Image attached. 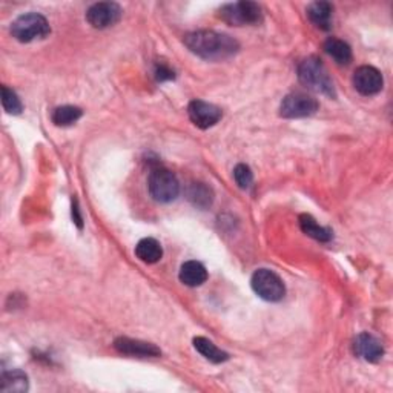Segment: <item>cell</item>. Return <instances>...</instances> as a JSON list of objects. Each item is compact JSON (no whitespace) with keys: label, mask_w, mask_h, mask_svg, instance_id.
I'll return each mask as SVG.
<instances>
[{"label":"cell","mask_w":393,"mask_h":393,"mask_svg":"<svg viewBox=\"0 0 393 393\" xmlns=\"http://www.w3.org/2000/svg\"><path fill=\"white\" fill-rule=\"evenodd\" d=\"M318 111V102L305 93H292L286 95L280 106V115L284 119L310 117Z\"/></svg>","instance_id":"cell-7"},{"label":"cell","mask_w":393,"mask_h":393,"mask_svg":"<svg viewBox=\"0 0 393 393\" xmlns=\"http://www.w3.org/2000/svg\"><path fill=\"white\" fill-rule=\"evenodd\" d=\"M251 284L254 292L264 301H271V303L281 301L286 295L283 280L269 269H258L252 275Z\"/></svg>","instance_id":"cell-5"},{"label":"cell","mask_w":393,"mask_h":393,"mask_svg":"<svg viewBox=\"0 0 393 393\" xmlns=\"http://www.w3.org/2000/svg\"><path fill=\"white\" fill-rule=\"evenodd\" d=\"M83 115V111L77 108V106H59L54 111H52L51 119L54 122L57 127H71L74 124L80 117Z\"/></svg>","instance_id":"cell-20"},{"label":"cell","mask_w":393,"mask_h":393,"mask_svg":"<svg viewBox=\"0 0 393 393\" xmlns=\"http://www.w3.org/2000/svg\"><path fill=\"white\" fill-rule=\"evenodd\" d=\"M2 105H4V110L8 114H13V115L20 114L23 110L20 98L17 97V94L13 91V89H10L8 86H2Z\"/></svg>","instance_id":"cell-22"},{"label":"cell","mask_w":393,"mask_h":393,"mask_svg":"<svg viewBox=\"0 0 393 393\" xmlns=\"http://www.w3.org/2000/svg\"><path fill=\"white\" fill-rule=\"evenodd\" d=\"M120 5L114 2H100L89 8L86 13L88 23L97 30H105L115 25L122 17Z\"/></svg>","instance_id":"cell-8"},{"label":"cell","mask_w":393,"mask_h":393,"mask_svg":"<svg viewBox=\"0 0 393 393\" xmlns=\"http://www.w3.org/2000/svg\"><path fill=\"white\" fill-rule=\"evenodd\" d=\"M324 51L326 54L332 57L336 64L347 65L352 60V49L346 42L330 37L324 42Z\"/></svg>","instance_id":"cell-18"},{"label":"cell","mask_w":393,"mask_h":393,"mask_svg":"<svg viewBox=\"0 0 393 393\" xmlns=\"http://www.w3.org/2000/svg\"><path fill=\"white\" fill-rule=\"evenodd\" d=\"M300 82L307 89L327 97H335V88L332 78L329 77L326 66L318 57L312 56L305 59L298 66Z\"/></svg>","instance_id":"cell-2"},{"label":"cell","mask_w":393,"mask_h":393,"mask_svg":"<svg viewBox=\"0 0 393 393\" xmlns=\"http://www.w3.org/2000/svg\"><path fill=\"white\" fill-rule=\"evenodd\" d=\"M220 17L229 25L243 26L260 23L263 20V13L260 5L254 2H237L223 6Z\"/></svg>","instance_id":"cell-6"},{"label":"cell","mask_w":393,"mask_h":393,"mask_svg":"<svg viewBox=\"0 0 393 393\" xmlns=\"http://www.w3.org/2000/svg\"><path fill=\"white\" fill-rule=\"evenodd\" d=\"M187 114H189V119L195 127L201 129L213 127L223 117V112L218 106L203 100H192L189 106H187Z\"/></svg>","instance_id":"cell-9"},{"label":"cell","mask_w":393,"mask_h":393,"mask_svg":"<svg viewBox=\"0 0 393 393\" xmlns=\"http://www.w3.org/2000/svg\"><path fill=\"white\" fill-rule=\"evenodd\" d=\"M187 199H189L195 206L208 208L212 204L213 194L209 187L204 186L203 183H194L191 184L189 191H187Z\"/></svg>","instance_id":"cell-21"},{"label":"cell","mask_w":393,"mask_h":393,"mask_svg":"<svg viewBox=\"0 0 393 393\" xmlns=\"http://www.w3.org/2000/svg\"><path fill=\"white\" fill-rule=\"evenodd\" d=\"M355 353L369 363H378L384 355V347L378 338L370 334H360L353 343Z\"/></svg>","instance_id":"cell-11"},{"label":"cell","mask_w":393,"mask_h":393,"mask_svg":"<svg viewBox=\"0 0 393 393\" xmlns=\"http://www.w3.org/2000/svg\"><path fill=\"white\" fill-rule=\"evenodd\" d=\"M208 280V271L199 262H186L180 269V281L189 288H196Z\"/></svg>","instance_id":"cell-14"},{"label":"cell","mask_w":393,"mask_h":393,"mask_svg":"<svg viewBox=\"0 0 393 393\" xmlns=\"http://www.w3.org/2000/svg\"><path fill=\"white\" fill-rule=\"evenodd\" d=\"M384 85V80L380 71L373 66H360L353 74V86L363 95L378 94Z\"/></svg>","instance_id":"cell-10"},{"label":"cell","mask_w":393,"mask_h":393,"mask_svg":"<svg viewBox=\"0 0 393 393\" xmlns=\"http://www.w3.org/2000/svg\"><path fill=\"white\" fill-rule=\"evenodd\" d=\"M175 76H174V71L166 66V65H157L156 68V78L158 80V82H166V80H172Z\"/></svg>","instance_id":"cell-24"},{"label":"cell","mask_w":393,"mask_h":393,"mask_svg":"<svg viewBox=\"0 0 393 393\" xmlns=\"http://www.w3.org/2000/svg\"><path fill=\"white\" fill-rule=\"evenodd\" d=\"M51 33L49 23L42 14L28 13L20 16L11 25L13 37L22 43H30L34 40L45 39Z\"/></svg>","instance_id":"cell-3"},{"label":"cell","mask_w":393,"mask_h":393,"mask_svg":"<svg viewBox=\"0 0 393 393\" xmlns=\"http://www.w3.org/2000/svg\"><path fill=\"white\" fill-rule=\"evenodd\" d=\"M136 255L140 262L154 264L163 257V249L156 238H143L136 246Z\"/></svg>","instance_id":"cell-15"},{"label":"cell","mask_w":393,"mask_h":393,"mask_svg":"<svg viewBox=\"0 0 393 393\" xmlns=\"http://www.w3.org/2000/svg\"><path fill=\"white\" fill-rule=\"evenodd\" d=\"M334 6L329 2H314L307 6L309 20L321 30H330L332 26Z\"/></svg>","instance_id":"cell-13"},{"label":"cell","mask_w":393,"mask_h":393,"mask_svg":"<svg viewBox=\"0 0 393 393\" xmlns=\"http://www.w3.org/2000/svg\"><path fill=\"white\" fill-rule=\"evenodd\" d=\"M114 347L119 352L124 355H132V356H140V358H148V356H160L162 351L157 346L140 341V339H131V338H117L114 341Z\"/></svg>","instance_id":"cell-12"},{"label":"cell","mask_w":393,"mask_h":393,"mask_svg":"<svg viewBox=\"0 0 393 393\" xmlns=\"http://www.w3.org/2000/svg\"><path fill=\"white\" fill-rule=\"evenodd\" d=\"M194 347H195L196 352H200L204 356V358L209 360L211 363L220 364V363H225V361L229 360V355L226 352H223L221 349H218L216 344L209 341V339L204 338V336L194 338Z\"/></svg>","instance_id":"cell-16"},{"label":"cell","mask_w":393,"mask_h":393,"mask_svg":"<svg viewBox=\"0 0 393 393\" xmlns=\"http://www.w3.org/2000/svg\"><path fill=\"white\" fill-rule=\"evenodd\" d=\"M0 390L4 393H22L28 390V377L22 370H11L2 375Z\"/></svg>","instance_id":"cell-17"},{"label":"cell","mask_w":393,"mask_h":393,"mask_svg":"<svg viewBox=\"0 0 393 393\" xmlns=\"http://www.w3.org/2000/svg\"><path fill=\"white\" fill-rule=\"evenodd\" d=\"M183 42L195 56L213 61L234 57L240 49L235 39L216 31H195L187 34Z\"/></svg>","instance_id":"cell-1"},{"label":"cell","mask_w":393,"mask_h":393,"mask_svg":"<svg viewBox=\"0 0 393 393\" xmlns=\"http://www.w3.org/2000/svg\"><path fill=\"white\" fill-rule=\"evenodd\" d=\"M234 178L241 189H249L254 182V174L251 171V168L241 163V165H237L234 169Z\"/></svg>","instance_id":"cell-23"},{"label":"cell","mask_w":393,"mask_h":393,"mask_svg":"<svg viewBox=\"0 0 393 393\" xmlns=\"http://www.w3.org/2000/svg\"><path fill=\"white\" fill-rule=\"evenodd\" d=\"M148 189L153 199L158 203L174 201L180 194V183L177 177L163 168H157L149 175Z\"/></svg>","instance_id":"cell-4"},{"label":"cell","mask_w":393,"mask_h":393,"mask_svg":"<svg viewBox=\"0 0 393 393\" xmlns=\"http://www.w3.org/2000/svg\"><path fill=\"white\" fill-rule=\"evenodd\" d=\"M300 228L306 235L315 238L318 241H323V243L332 240V230L319 226L315 221V218L307 216V213H303V216H300Z\"/></svg>","instance_id":"cell-19"}]
</instances>
